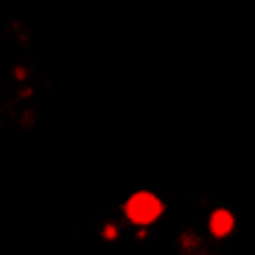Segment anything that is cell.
<instances>
[{"label": "cell", "instance_id": "obj_1", "mask_svg": "<svg viewBox=\"0 0 255 255\" xmlns=\"http://www.w3.org/2000/svg\"><path fill=\"white\" fill-rule=\"evenodd\" d=\"M124 213H127V219L132 225L146 227V225H151V222H157V219L163 216V202H160L151 191H137V194H132L127 199Z\"/></svg>", "mask_w": 255, "mask_h": 255}, {"label": "cell", "instance_id": "obj_2", "mask_svg": "<svg viewBox=\"0 0 255 255\" xmlns=\"http://www.w3.org/2000/svg\"><path fill=\"white\" fill-rule=\"evenodd\" d=\"M210 233L216 236V239H225V236H230L233 227H236V219H233V213L227 208H216L213 213H210V222H208Z\"/></svg>", "mask_w": 255, "mask_h": 255}]
</instances>
